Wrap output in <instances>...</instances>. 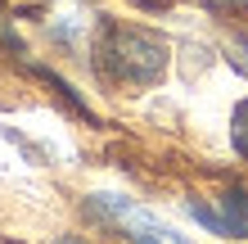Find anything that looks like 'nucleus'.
<instances>
[{"label":"nucleus","instance_id":"nucleus-1","mask_svg":"<svg viewBox=\"0 0 248 244\" xmlns=\"http://www.w3.org/2000/svg\"><path fill=\"white\" fill-rule=\"evenodd\" d=\"M95 59L113 81L126 86H154L167 73V41L149 27H126V23H104L95 41Z\"/></svg>","mask_w":248,"mask_h":244},{"label":"nucleus","instance_id":"nucleus-2","mask_svg":"<svg viewBox=\"0 0 248 244\" xmlns=\"http://www.w3.org/2000/svg\"><path fill=\"white\" fill-rule=\"evenodd\" d=\"M86 208H91V217L108 222L113 231H122L131 244H189L176 226L158 222L149 208L131 204V199H122V195H91V199H86Z\"/></svg>","mask_w":248,"mask_h":244},{"label":"nucleus","instance_id":"nucleus-3","mask_svg":"<svg viewBox=\"0 0 248 244\" xmlns=\"http://www.w3.org/2000/svg\"><path fill=\"white\" fill-rule=\"evenodd\" d=\"M221 222H226V235L248 240V190H226L221 195Z\"/></svg>","mask_w":248,"mask_h":244},{"label":"nucleus","instance_id":"nucleus-4","mask_svg":"<svg viewBox=\"0 0 248 244\" xmlns=\"http://www.w3.org/2000/svg\"><path fill=\"white\" fill-rule=\"evenodd\" d=\"M230 145L239 149V159H248V99H239L230 113Z\"/></svg>","mask_w":248,"mask_h":244},{"label":"nucleus","instance_id":"nucleus-5","mask_svg":"<svg viewBox=\"0 0 248 244\" xmlns=\"http://www.w3.org/2000/svg\"><path fill=\"white\" fill-rule=\"evenodd\" d=\"M189 217H194V222H203L212 235H226V222H221V212H212L208 204H194V199H189Z\"/></svg>","mask_w":248,"mask_h":244},{"label":"nucleus","instance_id":"nucleus-6","mask_svg":"<svg viewBox=\"0 0 248 244\" xmlns=\"http://www.w3.org/2000/svg\"><path fill=\"white\" fill-rule=\"evenodd\" d=\"M226 59H230V68H235V73L248 77V41H230V46H226Z\"/></svg>","mask_w":248,"mask_h":244},{"label":"nucleus","instance_id":"nucleus-7","mask_svg":"<svg viewBox=\"0 0 248 244\" xmlns=\"http://www.w3.org/2000/svg\"><path fill=\"white\" fill-rule=\"evenodd\" d=\"M54 244H81L77 235H59V240H54Z\"/></svg>","mask_w":248,"mask_h":244}]
</instances>
